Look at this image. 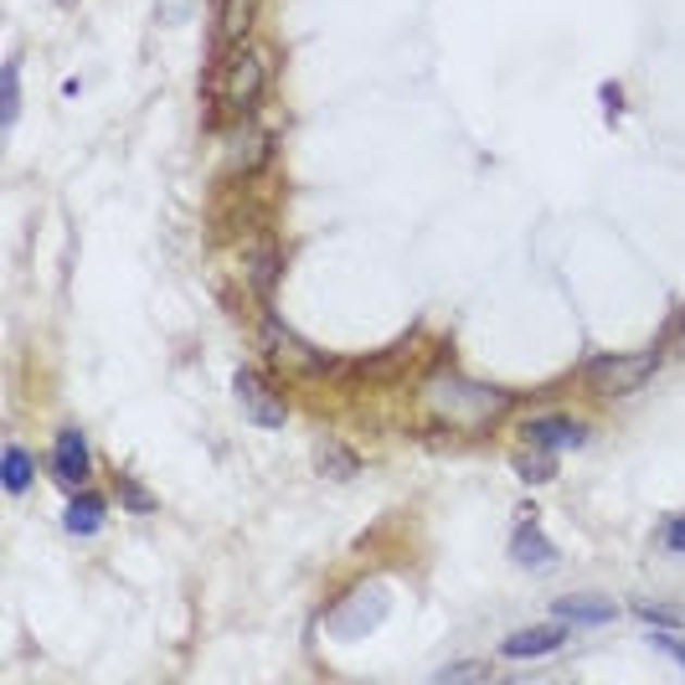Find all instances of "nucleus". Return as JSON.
Listing matches in <instances>:
<instances>
[{"mask_svg": "<svg viewBox=\"0 0 685 685\" xmlns=\"http://www.w3.org/2000/svg\"><path fill=\"white\" fill-rule=\"evenodd\" d=\"M562 639H568V624L515 628L506 645H500V655H506V660H541V655H557V649H562Z\"/></svg>", "mask_w": 685, "mask_h": 685, "instance_id": "1a4fd4ad", "label": "nucleus"}, {"mask_svg": "<svg viewBox=\"0 0 685 685\" xmlns=\"http://www.w3.org/2000/svg\"><path fill=\"white\" fill-rule=\"evenodd\" d=\"M233 391H237V402H242V412H248V423H258V428H284V423H289V408L263 387V376L258 372L242 366V372L233 376Z\"/></svg>", "mask_w": 685, "mask_h": 685, "instance_id": "39448f33", "label": "nucleus"}, {"mask_svg": "<svg viewBox=\"0 0 685 685\" xmlns=\"http://www.w3.org/2000/svg\"><path fill=\"white\" fill-rule=\"evenodd\" d=\"M660 372V351H639V356H598L587 366V382L603 391V397H628L639 391L649 376Z\"/></svg>", "mask_w": 685, "mask_h": 685, "instance_id": "20e7f679", "label": "nucleus"}, {"mask_svg": "<svg viewBox=\"0 0 685 685\" xmlns=\"http://www.w3.org/2000/svg\"><path fill=\"white\" fill-rule=\"evenodd\" d=\"M52 474H58L62 489H88V474H94V453H88V438L78 428L58 433V449H52Z\"/></svg>", "mask_w": 685, "mask_h": 685, "instance_id": "0eeeda50", "label": "nucleus"}, {"mask_svg": "<svg viewBox=\"0 0 685 685\" xmlns=\"http://www.w3.org/2000/svg\"><path fill=\"white\" fill-rule=\"evenodd\" d=\"M489 670L485 665H474V660H464V665H444L438 670V681H485Z\"/></svg>", "mask_w": 685, "mask_h": 685, "instance_id": "4be33fe9", "label": "nucleus"}, {"mask_svg": "<svg viewBox=\"0 0 685 685\" xmlns=\"http://www.w3.org/2000/svg\"><path fill=\"white\" fill-rule=\"evenodd\" d=\"M248 278H253V289L269 299L278 289V248L269 237H258L253 248H248Z\"/></svg>", "mask_w": 685, "mask_h": 685, "instance_id": "f8f14e48", "label": "nucleus"}, {"mask_svg": "<svg viewBox=\"0 0 685 685\" xmlns=\"http://www.w3.org/2000/svg\"><path fill=\"white\" fill-rule=\"evenodd\" d=\"M32 474H37V464H32V453L21 449V444H5V489H11V495H26V485H32Z\"/></svg>", "mask_w": 685, "mask_h": 685, "instance_id": "4468645a", "label": "nucleus"}, {"mask_svg": "<svg viewBox=\"0 0 685 685\" xmlns=\"http://www.w3.org/2000/svg\"><path fill=\"white\" fill-rule=\"evenodd\" d=\"M645 624H655V628H685V613H675V608H655V603H639L634 608Z\"/></svg>", "mask_w": 685, "mask_h": 685, "instance_id": "6ab92c4d", "label": "nucleus"}, {"mask_svg": "<svg viewBox=\"0 0 685 685\" xmlns=\"http://www.w3.org/2000/svg\"><path fill=\"white\" fill-rule=\"evenodd\" d=\"M675 351H681V356H685V331H681V346H675Z\"/></svg>", "mask_w": 685, "mask_h": 685, "instance_id": "b1692460", "label": "nucleus"}, {"mask_svg": "<svg viewBox=\"0 0 685 685\" xmlns=\"http://www.w3.org/2000/svg\"><path fill=\"white\" fill-rule=\"evenodd\" d=\"M248 16H253V0H222V16H216V26H222V41L233 47L242 32H248Z\"/></svg>", "mask_w": 685, "mask_h": 685, "instance_id": "dca6fc26", "label": "nucleus"}, {"mask_svg": "<svg viewBox=\"0 0 685 685\" xmlns=\"http://www.w3.org/2000/svg\"><path fill=\"white\" fill-rule=\"evenodd\" d=\"M521 438H526L531 449H583L587 444V428L577 423V418H568V412H541V418H531L526 428H521Z\"/></svg>", "mask_w": 685, "mask_h": 685, "instance_id": "423d86ee", "label": "nucleus"}, {"mask_svg": "<svg viewBox=\"0 0 685 685\" xmlns=\"http://www.w3.org/2000/svg\"><path fill=\"white\" fill-rule=\"evenodd\" d=\"M423 402L433 408V418H444L449 428L459 433H479L489 428L500 412H506V391L500 387H485V382H470V376H459V372H438L423 387Z\"/></svg>", "mask_w": 685, "mask_h": 685, "instance_id": "f257e3e1", "label": "nucleus"}, {"mask_svg": "<svg viewBox=\"0 0 685 685\" xmlns=\"http://www.w3.org/2000/svg\"><path fill=\"white\" fill-rule=\"evenodd\" d=\"M551 613H557L562 624H572V628H598V624H613V613H619V608L608 603V598L583 593V598H557Z\"/></svg>", "mask_w": 685, "mask_h": 685, "instance_id": "9d476101", "label": "nucleus"}, {"mask_svg": "<svg viewBox=\"0 0 685 685\" xmlns=\"http://www.w3.org/2000/svg\"><path fill=\"white\" fill-rule=\"evenodd\" d=\"M515 474L526 479V485H547L551 474H557V453L551 449H536V453H515Z\"/></svg>", "mask_w": 685, "mask_h": 685, "instance_id": "2eb2a0df", "label": "nucleus"}, {"mask_svg": "<svg viewBox=\"0 0 685 685\" xmlns=\"http://www.w3.org/2000/svg\"><path fill=\"white\" fill-rule=\"evenodd\" d=\"M103 510H109L103 495H94V489H73V506H67V515H62V526H67V536H94V531L103 526Z\"/></svg>", "mask_w": 685, "mask_h": 685, "instance_id": "9b49d317", "label": "nucleus"}, {"mask_svg": "<svg viewBox=\"0 0 685 685\" xmlns=\"http://www.w3.org/2000/svg\"><path fill=\"white\" fill-rule=\"evenodd\" d=\"M510 562L526 572H551L557 568V547L547 541V531L536 526V515H521L510 531Z\"/></svg>", "mask_w": 685, "mask_h": 685, "instance_id": "6e6552de", "label": "nucleus"}, {"mask_svg": "<svg viewBox=\"0 0 685 685\" xmlns=\"http://www.w3.org/2000/svg\"><path fill=\"white\" fill-rule=\"evenodd\" d=\"M119 500H124V510H135V515H150L155 510V495L139 485V479H129V474L119 479Z\"/></svg>", "mask_w": 685, "mask_h": 685, "instance_id": "f3484780", "label": "nucleus"}, {"mask_svg": "<svg viewBox=\"0 0 685 685\" xmlns=\"http://www.w3.org/2000/svg\"><path fill=\"white\" fill-rule=\"evenodd\" d=\"M603 103H608L603 114H608V119H619V114H624V88H613V83H603Z\"/></svg>", "mask_w": 685, "mask_h": 685, "instance_id": "5701e85b", "label": "nucleus"}, {"mask_svg": "<svg viewBox=\"0 0 685 685\" xmlns=\"http://www.w3.org/2000/svg\"><path fill=\"white\" fill-rule=\"evenodd\" d=\"M660 547L681 551V557H685V515H670L665 526H660Z\"/></svg>", "mask_w": 685, "mask_h": 685, "instance_id": "412c9836", "label": "nucleus"}, {"mask_svg": "<svg viewBox=\"0 0 685 685\" xmlns=\"http://www.w3.org/2000/svg\"><path fill=\"white\" fill-rule=\"evenodd\" d=\"M649 645L660 649V655H670L675 665H685V639H681V634H675V628H660V634H655Z\"/></svg>", "mask_w": 685, "mask_h": 685, "instance_id": "aec40b11", "label": "nucleus"}, {"mask_svg": "<svg viewBox=\"0 0 685 685\" xmlns=\"http://www.w3.org/2000/svg\"><path fill=\"white\" fill-rule=\"evenodd\" d=\"M356 470H361V459L346 444H320V474L325 479H340L346 485V479H356Z\"/></svg>", "mask_w": 685, "mask_h": 685, "instance_id": "ddd939ff", "label": "nucleus"}, {"mask_svg": "<svg viewBox=\"0 0 685 685\" xmlns=\"http://www.w3.org/2000/svg\"><path fill=\"white\" fill-rule=\"evenodd\" d=\"M212 94H216V109L222 114H253L258 98H263V58H258L253 47L233 41L222 52V62H216Z\"/></svg>", "mask_w": 685, "mask_h": 685, "instance_id": "f03ea898", "label": "nucleus"}, {"mask_svg": "<svg viewBox=\"0 0 685 685\" xmlns=\"http://www.w3.org/2000/svg\"><path fill=\"white\" fill-rule=\"evenodd\" d=\"M387 613H391V587L387 583H356L351 593L325 613V628H331V639L356 645V639H366L372 628L387 624Z\"/></svg>", "mask_w": 685, "mask_h": 685, "instance_id": "7ed1b4c3", "label": "nucleus"}, {"mask_svg": "<svg viewBox=\"0 0 685 685\" xmlns=\"http://www.w3.org/2000/svg\"><path fill=\"white\" fill-rule=\"evenodd\" d=\"M16 114H21V62L11 58V62H5V109H0V119H5V129L16 124Z\"/></svg>", "mask_w": 685, "mask_h": 685, "instance_id": "a211bd4d", "label": "nucleus"}]
</instances>
